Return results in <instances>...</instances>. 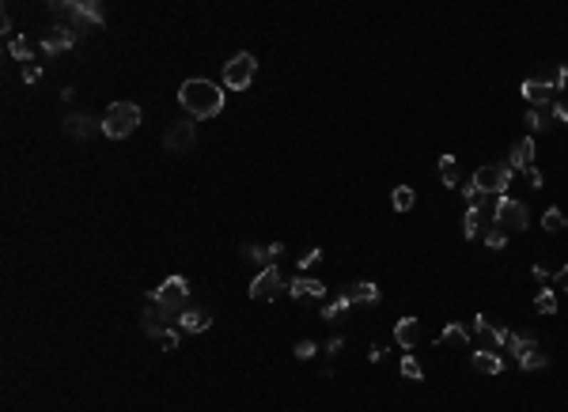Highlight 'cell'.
<instances>
[{
	"mask_svg": "<svg viewBox=\"0 0 568 412\" xmlns=\"http://www.w3.org/2000/svg\"><path fill=\"white\" fill-rule=\"evenodd\" d=\"M178 106L193 117V121H209V117H216L224 110V88L220 83H212V80H201V76H193V80H186L182 88H178Z\"/></svg>",
	"mask_w": 568,
	"mask_h": 412,
	"instance_id": "1",
	"label": "cell"
},
{
	"mask_svg": "<svg viewBox=\"0 0 568 412\" xmlns=\"http://www.w3.org/2000/svg\"><path fill=\"white\" fill-rule=\"evenodd\" d=\"M140 106L137 102H110L106 106V114H103V132L110 140H125L129 132H137L140 129Z\"/></svg>",
	"mask_w": 568,
	"mask_h": 412,
	"instance_id": "2",
	"label": "cell"
},
{
	"mask_svg": "<svg viewBox=\"0 0 568 412\" xmlns=\"http://www.w3.org/2000/svg\"><path fill=\"white\" fill-rule=\"evenodd\" d=\"M512 178H515V171H512V167H507V159H504V163H485V167H477L470 181H474L477 193H489V197H504L507 186H512Z\"/></svg>",
	"mask_w": 568,
	"mask_h": 412,
	"instance_id": "3",
	"label": "cell"
},
{
	"mask_svg": "<svg viewBox=\"0 0 568 412\" xmlns=\"http://www.w3.org/2000/svg\"><path fill=\"white\" fill-rule=\"evenodd\" d=\"M527 223H530V212H527V204L523 201H515V197H497V216H492V227H500V231H527Z\"/></svg>",
	"mask_w": 568,
	"mask_h": 412,
	"instance_id": "4",
	"label": "cell"
},
{
	"mask_svg": "<svg viewBox=\"0 0 568 412\" xmlns=\"http://www.w3.org/2000/svg\"><path fill=\"white\" fill-rule=\"evenodd\" d=\"M152 302L171 307L178 318H182V310H190V284H186V276H167V280L152 292Z\"/></svg>",
	"mask_w": 568,
	"mask_h": 412,
	"instance_id": "5",
	"label": "cell"
},
{
	"mask_svg": "<svg viewBox=\"0 0 568 412\" xmlns=\"http://www.w3.org/2000/svg\"><path fill=\"white\" fill-rule=\"evenodd\" d=\"M254 72H258V57H254V53H235L224 65V88L247 91L250 83H254Z\"/></svg>",
	"mask_w": 568,
	"mask_h": 412,
	"instance_id": "6",
	"label": "cell"
},
{
	"mask_svg": "<svg viewBox=\"0 0 568 412\" xmlns=\"http://www.w3.org/2000/svg\"><path fill=\"white\" fill-rule=\"evenodd\" d=\"M193 144H197V125H193V117H182V121H175V125H167V132H163L167 152H190Z\"/></svg>",
	"mask_w": 568,
	"mask_h": 412,
	"instance_id": "7",
	"label": "cell"
},
{
	"mask_svg": "<svg viewBox=\"0 0 568 412\" xmlns=\"http://www.w3.org/2000/svg\"><path fill=\"white\" fill-rule=\"evenodd\" d=\"M281 292H284V280H281V269H277V265H265V269L254 276V284H250V299H258V302L262 299L269 302Z\"/></svg>",
	"mask_w": 568,
	"mask_h": 412,
	"instance_id": "8",
	"label": "cell"
},
{
	"mask_svg": "<svg viewBox=\"0 0 568 412\" xmlns=\"http://www.w3.org/2000/svg\"><path fill=\"white\" fill-rule=\"evenodd\" d=\"M42 50L46 53H65V50H72V46H76V31L72 27H50V31H42Z\"/></svg>",
	"mask_w": 568,
	"mask_h": 412,
	"instance_id": "9",
	"label": "cell"
},
{
	"mask_svg": "<svg viewBox=\"0 0 568 412\" xmlns=\"http://www.w3.org/2000/svg\"><path fill=\"white\" fill-rule=\"evenodd\" d=\"M535 148H538L535 137L519 140L512 148V155H507V167H512V171H535Z\"/></svg>",
	"mask_w": 568,
	"mask_h": 412,
	"instance_id": "10",
	"label": "cell"
},
{
	"mask_svg": "<svg viewBox=\"0 0 568 412\" xmlns=\"http://www.w3.org/2000/svg\"><path fill=\"white\" fill-rule=\"evenodd\" d=\"M284 292L292 295V299H326V284L322 280H311V276H296Z\"/></svg>",
	"mask_w": 568,
	"mask_h": 412,
	"instance_id": "11",
	"label": "cell"
},
{
	"mask_svg": "<svg viewBox=\"0 0 568 412\" xmlns=\"http://www.w3.org/2000/svg\"><path fill=\"white\" fill-rule=\"evenodd\" d=\"M57 11H72V16H80L83 23H91V27H103V8L99 4H80V0H65V4H53Z\"/></svg>",
	"mask_w": 568,
	"mask_h": 412,
	"instance_id": "12",
	"label": "cell"
},
{
	"mask_svg": "<svg viewBox=\"0 0 568 412\" xmlns=\"http://www.w3.org/2000/svg\"><path fill=\"white\" fill-rule=\"evenodd\" d=\"M394 341L402 344V348H417V341H420V322L413 318V314H406V318L394 322Z\"/></svg>",
	"mask_w": 568,
	"mask_h": 412,
	"instance_id": "13",
	"label": "cell"
},
{
	"mask_svg": "<svg viewBox=\"0 0 568 412\" xmlns=\"http://www.w3.org/2000/svg\"><path fill=\"white\" fill-rule=\"evenodd\" d=\"M523 99L530 102V106H549V99H553V88H546L538 76H530V80H523Z\"/></svg>",
	"mask_w": 568,
	"mask_h": 412,
	"instance_id": "14",
	"label": "cell"
},
{
	"mask_svg": "<svg viewBox=\"0 0 568 412\" xmlns=\"http://www.w3.org/2000/svg\"><path fill=\"white\" fill-rule=\"evenodd\" d=\"M91 129H95V121H91L88 114H68V117H65V137H68V140H88Z\"/></svg>",
	"mask_w": 568,
	"mask_h": 412,
	"instance_id": "15",
	"label": "cell"
},
{
	"mask_svg": "<svg viewBox=\"0 0 568 412\" xmlns=\"http://www.w3.org/2000/svg\"><path fill=\"white\" fill-rule=\"evenodd\" d=\"M470 363L481 371V374H500L504 371V363H500V356L497 352H489V348H477L474 356H470Z\"/></svg>",
	"mask_w": 568,
	"mask_h": 412,
	"instance_id": "16",
	"label": "cell"
},
{
	"mask_svg": "<svg viewBox=\"0 0 568 412\" xmlns=\"http://www.w3.org/2000/svg\"><path fill=\"white\" fill-rule=\"evenodd\" d=\"M504 348L512 352L515 359H523L527 352H535L538 348V341H530V337H519V333H512V329H504Z\"/></svg>",
	"mask_w": 568,
	"mask_h": 412,
	"instance_id": "17",
	"label": "cell"
},
{
	"mask_svg": "<svg viewBox=\"0 0 568 412\" xmlns=\"http://www.w3.org/2000/svg\"><path fill=\"white\" fill-rule=\"evenodd\" d=\"M209 325H212V318L201 310H182V318H178V329L182 333H205Z\"/></svg>",
	"mask_w": 568,
	"mask_h": 412,
	"instance_id": "18",
	"label": "cell"
},
{
	"mask_svg": "<svg viewBox=\"0 0 568 412\" xmlns=\"http://www.w3.org/2000/svg\"><path fill=\"white\" fill-rule=\"evenodd\" d=\"M474 329H477L481 341H489L492 348H504V329H497V325H492L485 314H477V318H474Z\"/></svg>",
	"mask_w": 568,
	"mask_h": 412,
	"instance_id": "19",
	"label": "cell"
},
{
	"mask_svg": "<svg viewBox=\"0 0 568 412\" xmlns=\"http://www.w3.org/2000/svg\"><path fill=\"white\" fill-rule=\"evenodd\" d=\"M436 344H458V348H466V344H470V333H466V325H458V322H447V325H443V333L436 337Z\"/></svg>",
	"mask_w": 568,
	"mask_h": 412,
	"instance_id": "20",
	"label": "cell"
},
{
	"mask_svg": "<svg viewBox=\"0 0 568 412\" xmlns=\"http://www.w3.org/2000/svg\"><path fill=\"white\" fill-rule=\"evenodd\" d=\"M345 292H348V299H353V302H368V307H376V302H379V287L371 284V280H360L356 287H345Z\"/></svg>",
	"mask_w": 568,
	"mask_h": 412,
	"instance_id": "21",
	"label": "cell"
},
{
	"mask_svg": "<svg viewBox=\"0 0 568 412\" xmlns=\"http://www.w3.org/2000/svg\"><path fill=\"white\" fill-rule=\"evenodd\" d=\"M353 307V299H348V292H337V299L334 302H322V318L326 322H334V318H341V314Z\"/></svg>",
	"mask_w": 568,
	"mask_h": 412,
	"instance_id": "22",
	"label": "cell"
},
{
	"mask_svg": "<svg viewBox=\"0 0 568 412\" xmlns=\"http://www.w3.org/2000/svg\"><path fill=\"white\" fill-rule=\"evenodd\" d=\"M440 181H443L447 189L458 186V159H455V155H443V159H440Z\"/></svg>",
	"mask_w": 568,
	"mask_h": 412,
	"instance_id": "23",
	"label": "cell"
},
{
	"mask_svg": "<svg viewBox=\"0 0 568 412\" xmlns=\"http://www.w3.org/2000/svg\"><path fill=\"white\" fill-rule=\"evenodd\" d=\"M538 80L546 83V88H553V91H557V88H568V65H553L549 72H542Z\"/></svg>",
	"mask_w": 568,
	"mask_h": 412,
	"instance_id": "24",
	"label": "cell"
},
{
	"mask_svg": "<svg viewBox=\"0 0 568 412\" xmlns=\"http://www.w3.org/2000/svg\"><path fill=\"white\" fill-rule=\"evenodd\" d=\"M535 307H538V314H557V295H553V287H538Z\"/></svg>",
	"mask_w": 568,
	"mask_h": 412,
	"instance_id": "25",
	"label": "cell"
},
{
	"mask_svg": "<svg viewBox=\"0 0 568 412\" xmlns=\"http://www.w3.org/2000/svg\"><path fill=\"white\" fill-rule=\"evenodd\" d=\"M519 363H523V371H542V367H549V356L542 348H535V352H527Z\"/></svg>",
	"mask_w": 568,
	"mask_h": 412,
	"instance_id": "26",
	"label": "cell"
},
{
	"mask_svg": "<svg viewBox=\"0 0 568 412\" xmlns=\"http://www.w3.org/2000/svg\"><path fill=\"white\" fill-rule=\"evenodd\" d=\"M8 53L16 57V60H31V42H27V34H19V38H11V46H8Z\"/></svg>",
	"mask_w": 568,
	"mask_h": 412,
	"instance_id": "27",
	"label": "cell"
},
{
	"mask_svg": "<svg viewBox=\"0 0 568 412\" xmlns=\"http://www.w3.org/2000/svg\"><path fill=\"white\" fill-rule=\"evenodd\" d=\"M413 201L417 197H413V189H409V186H398L394 189V208L398 212H409V208H413Z\"/></svg>",
	"mask_w": 568,
	"mask_h": 412,
	"instance_id": "28",
	"label": "cell"
},
{
	"mask_svg": "<svg viewBox=\"0 0 568 412\" xmlns=\"http://www.w3.org/2000/svg\"><path fill=\"white\" fill-rule=\"evenodd\" d=\"M549 117H553V114H549V106H542V110L535 106V110H527V125H530V129H546V125H549Z\"/></svg>",
	"mask_w": 568,
	"mask_h": 412,
	"instance_id": "29",
	"label": "cell"
},
{
	"mask_svg": "<svg viewBox=\"0 0 568 412\" xmlns=\"http://www.w3.org/2000/svg\"><path fill=\"white\" fill-rule=\"evenodd\" d=\"M402 374H406L409 382H420V379H425V367H420L413 356H406V359H402Z\"/></svg>",
	"mask_w": 568,
	"mask_h": 412,
	"instance_id": "30",
	"label": "cell"
},
{
	"mask_svg": "<svg viewBox=\"0 0 568 412\" xmlns=\"http://www.w3.org/2000/svg\"><path fill=\"white\" fill-rule=\"evenodd\" d=\"M504 242H507V231H500V227H489L485 231V246L489 250H504Z\"/></svg>",
	"mask_w": 568,
	"mask_h": 412,
	"instance_id": "31",
	"label": "cell"
},
{
	"mask_svg": "<svg viewBox=\"0 0 568 412\" xmlns=\"http://www.w3.org/2000/svg\"><path fill=\"white\" fill-rule=\"evenodd\" d=\"M542 227H546V231H561V227H564V216H561L557 208H549L546 216H542Z\"/></svg>",
	"mask_w": 568,
	"mask_h": 412,
	"instance_id": "32",
	"label": "cell"
},
{
	"mask_svg": "<svg viewBox=\"0 0 568 412\" xmlns=\"http://www.w3.org/2000/svg\"><path fill=\"white\" fill-rule=\"evenodd\" d=\"M243 253H247L250 261H265V258H269V246H254V242H247Z\"/></svg>",
	"mask_w": 568,
	"mask_h": 412,
	"instance_id": "33",
	"label": "cell"
},
{
	"mask_svg": "<svg viewBox=\"0 0 568 412\" xmlns=\"http://www.w3.org/2000/svg\"><path fill=\"white\" fill-rule=\"evenodd\" d=\"M160 344L167 348V352H178V325H175V329H167V333L160 337Z\"/></svg>",
	"mask_w": 568,
	"mask_h": 412,
	"instance_id": "34",
	"label": "cell"
},
{
	"mask_svg": "<svg viewBox=\"0 0 568 412\" xmlns=\"http://www.w3.org/2000/svg\"><path fill=\"white\" fill-rule=\"evenodd\" d=\"M315 352H319V344H315V341H299V344H296V359H311Z\"/></svg>",
	"mask_w": 568,
	"mask_h": 412,
	"instance_id": "35",
	"label": "cell"
},
{
	"mask_svg": "<svg viewBox=\"0 0 568 412\" xmlns=\"http://www.w3.org/2000/svg\"><path fill=\"white\" fill-rule=\"evenodd\" d=\"M38 76H42L38 65H27V68H23V83H38Z\"/></svg>",
	"mask_w": 568,
	"mask_h": 412,
	"instance_id": "36",
	"label": "cell"
},
{
	"mask_svg": "<svg viewBox=\"0 0 568 412\" xmlns=\"http://www.w3.org/2000/svg\"><path fill=\"white\" fill-rule=\"evenodd\" d=\"M319 261H322V250H311L307 258L299 261V269H311V265H319Z\"/></svg>",
	"mask_w": 568,
	"mask_h": 412,
	"instance_id": "37",
	"label": "cell"
},
{
	"mask_svg": "<svg viewBox=\"0 0 568 412\" xmlns=\"http://www.w3.org/2000/svg\"><path fill=\"white\" fill-rule=\"evenodd\" d=\"M527 181H530V189H542V186H546V178L538 174V167H535V171H527Z\"/></svg>",
	"mask_w": 568,
	"mask_h": 412,
	"instance_id": "38",
	"label": "cell"
},
{
	"mask_svg": "<svg viewBox=\"0 0 568 412\" xmlns=\"http://www.w3.org/2000/svg\"><path fill=\"white\" fill-rule=\"evenodd\" d=\"M549 114L557 117V121H568V102H557V106H549Z\"/></svg>",
	"mask_w": 568,
	"mask_h": 412,
	"instance_id": "39",
	"label": "cell"
},
{
	"mask_svg": "<svg viewBox=\"0 0 568 412\" xmlns=\"http://www.w3.org/2000/svg\"><path fill=\"white\" fill-rule=\"evenodd\" d=\"M553 284H557V287H561V292H568V265H564V269H561L557 276H553Z\"/></svg>",
	"mask_w": 568,
	"mask_h": 412,
	"instance_id": "40",
	"label": "cell"
},
{
	"mask_svg": "<svg viewBox=\"0 0 568 412\" xmlns=\"http://www.w3.org/2000/svg\"><path fill=\"white\" fill-rule=\"evenodd\" d=\"M530 273H535V280H538V284H546V280H553V276H549L546 269H542V265H535V269H530Z\"/></svg>",
	"mask_w": 568,
	"mask_h": 412,
	"instance_id": "41",
	"label": "cell"
},
{
	"mask_svg": "<svg viewBox=\"0 0 568 412\" xmlns=\"http://www.w3.org/2000/svg\"><path fill=\"white\" fill-rule=\"evenodd\" d=\"M463 197L477 204V189H474V181H466V186H463Z\"/></svg>",
	"mask_w": 568,
	"mask_h": 412,
	"instance_id": "42",
	"label": "cell"
},
{
	"mask_svg": "<svg viewBox=\"0 0 568 412\" xmlns=\"http://www.w3.org/2000/svg\"><path fill=\"white\" fill-rule=\"evenodd\" d=\"M368 359H371V363H379V359H383V344H371V352H368Z\"/></svg>",
	"mask_w": 568,
	"mask_h": 412,
	"instance_id": "43",
	"label": "cell"
},
{
	"mask_svg": "<svg viewBox=\"0 0 568 412\" xmlns=\"http://www.w3.org/2000/svg\"><path fill=\"white\" fill-rule=\"evenodd\" d=\"M341 344H345V341H341V337H334V341H330V344H326V352H330V356H334V352H341Z\"/></svg>",
	"mask_w": 568,
	"mask_h": 412,
	"instance_id": "44",
	"label": "cell"
}]
</instances>
